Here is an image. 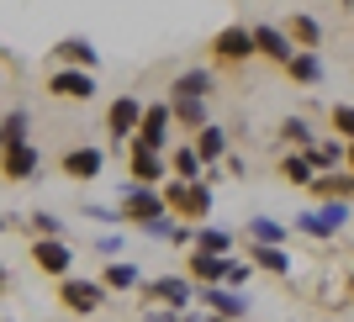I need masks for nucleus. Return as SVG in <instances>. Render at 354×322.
<instances>
[{
	"label": "nucleus",
	"instance_id": "1",
	"mask_svg": "<svg viewBox=\"0 0 354 322\" xmlns=\"http://www.w3.org/2000/svg\"><path fill=\"white\" fill-rule=\"evenodd\" d=\"M164 211L175 222H185V227H201V222L212 217V180H164Z\"/></svg>",
	"mask_w": 354,
	"mask_h": 322
},
{
	"label": "nucleus",
	"instance_id": "2",
	"mask_svg": "<svg viewBox=\"0 0 354 322\" xmlns=\"http://www.w3.org/2000/svg\"><path fill=\"white\" fill-rule=\"evenodd\" d=\"M291 227L301 238H333V233L349 227V201H317V206H307V211H296Z\"/></svg>",
	"mask_w": 354,
	"mask_h": 322
},
{
	"label": "nucleus",
	"instance_id": "3",
	"mask_svg": "<svg viewBox=\"0 0 354 322\" xmlns=\"http://www.w3.org/2000/svg\"><path fill=\"white\" fill-rule=\"evenodd\" d=\"M117 211H122V222H153V217H164V191H153V185H138V180H127L117 191Z\"/></svg>",
	"mask_w": 354,
	"mask_h": 322
},
{
	"label": "nucleus",
	"instance_id": "4",
	"mask_svg": "<svg viewBox=\"0 0 354 322\" xmlns=\"http://www.w3.org/2000/svg\"><path fill=\"white\" fill-rule=\"evenodd\" d=\"M143 296L153 301V307L191 312L196 307V280L191 275H153V280H143Z\"/></svg>",
	"mask_w": 354,
	"mask_h": 322
},
{
	"label": "nucleus",
	"instance_id": "5",
	"mask_svg": "<svg viewBox=\"0 0 354 322\" xmlns=\"http://www.w3.org/2000/svg\"><path fill=\"white\" fill-rule=\"evenodd\" d=\"M59 307L74 312V317H90V312L106 307V285L85 280V275H69V280H59Z\"/></svg>",
	"mask_w": 354,
	"mask_h": 322
},
{
	"label": "nucleus",
	"instance_id": "6",
	"mask_svg": "<svg viewBox=\"0 0 354 322\" xmlns=\"http://www.w3.org/2000/svg\"><path fill=\"white\" fill-rule=\"evenodd\" d=\"M143 111H148V101H138V95H117V101L106 106V127H111V143H133L138 138V127H143Z\"/></svg>",
	"mask_w": 354,
	"mask_h": 322
},
{
	"label": "nucleus",
	"instance_id": "7",
	"mask_svg": "<svg viewBox=\"0 0 354 322\" xmlns=\"http://www.w3.org/2000/svg\"><path fill=\"white\" fill-rule=\"evenodd\" d=\"M196 307H207L212 317H222V322H249V296L243 291H227V285H201L196 291Z\"/></svg>",
	"mask_w": 354,
	"mask_h": 322
},
{
	"label": "nucleus",
	"instance_id": "8",
	"mask_svg": "<svg viewBox=\"0 0 354 322\" xmlns=\"http://www.w3.org/2000/svg\"><path fill=\"white\" fill-rule=\"evenodd\" d=\"M169 127H175L169 101H153V106L143 111V127H138L133 143H138V148H153V153H169Z\"/></svg>",
	"mask_w": 354,
	"mask_h": 322
},
{
	"label": "nucleus",
	"instance_id": "9",
	"mask_svg": "<svg viewBox=\"0 0 354 322\" xmlns=\"http://www.w3.org/2000/svg\"><path fill=\"white\" fill-rule=\"evenodd\" d=\"M32 264L53 280H69L74 275V249L64 238H32Z\"/></svg>",
	"mask_w": 354,
	"mask_h": 322
},
{
	"label": "nucleus",
	"instance_id": "10",
	"mask_svg": "<svg viewBox=\"0 0 354 322\" xmlns=\"http://www.w3.org/2000/svg\"><path fill=\"white\" fill-rule=\"evenodd\" d=\"M127 169H133L138 185H153V191H164V175H169V153H153V148L127 143Z\"/></svg>",
	"mask_w": 354,
	"mask_h": 322
},
{
	"label": "nucleus",
	"instance_id": "11",
	"mask_svg": "<svg viewBox=\"0 0 354 322\" xmlns=\"http://www.w3.org/2000/svg\"><path fill=\"white\" fill-rule=\"evenodd\" d=\"M212 53H217L222 64H243V59H254V53H259V48H254V27H243V21L222 27L217 37H212Z\"/></svg>",
	"mask_w": 354,
	"mask_h": 322
},
{
	"label": "nucleus",
	"instance_id": "12",
	"mask_svg": "<svg viewBox=\"0 0 354 322\" xmlns=\"http://www.w3.org/2000/svg\"><path fill=\"white\" fill-rule=\"evenodd\" d=\"M212 90H217V74L201 64V69H185L169 79V90H164V101H212Z\"/></svg>",
	"mask_w": 354,
	"mask_h": 322
},
{
	"label": "nucleus",
	"instance_id": "13",
	"mask_svg": "<svg viewBox=\"0 0 354 322\" xmlns=\"http://www.w3.org/2000/svg\"><path fill=\"white\" fill-rule=\"evenodd\" d=\"M48 95L85 106L90 95H95V74H90V69H53V74H48Z\"/></svg>",
	"mask_w": 354,
	"mask_h": 322
},
{
	"label": "nucleus",
	"instance_id": "14",
	"mask_svg": "<svg viewBox=\"0 0 354 322\" xmlns=\"http://www.w3.org/2000/svg\"><path fill=\"white\" fill-rule=\"evenodd\" d=\"M0 175L16 180V185H21V180H37V175H43V148H37V143L6 148V153H0Z\"/></svg>",
	"mask_w": 354,
	"mask_h": 322
},
{
	"label": "nucleus",
	"instance_id": "15",
	"mask_svg": "<svg viewBox=\"0 0 354 322\" xmlns=\"http://www.w3.org/2000/svg\"><path fill=\"white\" fill-rule=\"evenodd\" d=\"M59 169H64L69 180H80V185H85V180H95V175L106 169V153H101V148H90V143H74V148H64Z\"/></svg>",
	"mask_w": 354,
	"mask_h": 322
},
{
	"label": "nucleus",
	"instance_id": "16",
	"mask_svg": "<svg viewBox=\"0 0 354 322\" xmlns=\"http://www.w3.org/2000/svg\"><path fill=\"white\" fill-rule=\"evenodd\" d=\"M254 48H259L265 59H275L281 69L296 59V43L286 37V27H275V21H254Z\"/></svg>",
	"mask_w": 354,
	"mask_h": 322
},
{
	"label": "nucleus",
	"instance_id": "17",
	"mask_svg": "<svg viewBox=\"0 0 354 322\" xmlns=\"http://www.w3.org/2000/svg\"><path fill=\"white\" fill-rule=\"evenodd\" d=\"M227 269H233V259H217V254H201V249H191V259H185V275L196 280V291L201 285H227Z\"/></svg>",
	"mask_w": 354,
	"mask_h": 322
},
{
	"label": "nucleus",
	"instance_id": "18",
	"mask_svg": "<svg viewBox=\"0 0 354 322\" xmlns=\"http://www.w3.org/2000/svg\"><path fill=\"white\" fill-rule=\"evenodd\" d=\"M191 148L201 153V164H207V169L227 164V153H233V148H227V127H217V122H207L201 132H191Z\"/></svg>",
	"mask_w": 354,
	"mask_h": 322
},
{
	"label": "nucleus",
	"instance_id": "19",
	"mask_svg": "<svg viewBox=\"0 0 354 322\" xmlns=\"http://www.w3.org/2000/svg\"><path fill=\"white\" fill-rule=\"evenodd\" d=\"M286 74H291L296 85H307V90H317L328 79V69H323V53H312V48H296V59L286 64Z\"/></svg>",
	"mask_w": 354,
	"mask_h": 322
},
{
	"label": "nucleus",
	"instance_id": "20",
	"mask_svg": "<svg viewBox=\"0 0 354 322\" xmlns=\"http://www.w3.org/2000/svg\"><path fill=\"white\" fill-rule=\"evenodd\" d=\"M243 238L249 243H259V249H286V238H291V227L275 217H249L243 222Z\"/></svg>",
	"mask_w": 354,
	"mask_h": 322
},
{
	"label": "nucleus",
	"instance_id": "21",
	"mask_svg": "<svg viewBox=\"0 0 354 322\" xmlns=\"http://www.w3.org/2000/svg\"><path fill=\"white\" fill-rule=\"evenodd\" d=\"M53 53H59L64 69H90V74H95V64H101V53H95V43H90V37H64Z\"/></svg>",
	"mask_w": 354,
	"mask_h": 322
},
{
	"label": "nucleus",
	"instance_id": "22",
	"mask_svg": "<svg viewBox=\"0 0 354 322\" xmlns=\"http://www.w3.org/2000/svg\"><path fill=\"white\" fill-rule=\"evenodd\" d=\"M101 285H106V291H138V285H143V269H138L133 259H106Z\"/></svg>",
	"mask_w": 354,
	"mask_h": 322
},
{
	"label": "nucleus",
	"instance_id": "23",
	"mask_svg": "<svg viewBox=\"0 0 354 322\" xmlns=\"http://www.w3.org/2000/svg\"><path fill=\"white\" fill-rule=\"evenodd\" d=\"M169 175L175 180H212V169L201 164V153L191 143H180V148H169Z\"/></svg>",
	"mask_w": 354,
	"mask_h": 322
},
{
	"label": "nucleus",
	"instance_id": "24",
	"mask_svg": "<svg viewBox=\"0 0 354 322\" xmlns=\"http://www.w3.org/2000/svg\"><path fill=\"white\" fill-rule=\"evenodd\" d=\"M286 37H291L296 48H323V21L317 16H307V11H291V27H286Z\"/></svg>",
	"mask_w": 354,
	"mask_h": 322
},
{
	"label": "nucleus",
	"instance_id": "25",
	"mask_svg": "<svg viewBox=\"0 0 354 322\" xmlns=\"http://www.w3.org/2000/svg\"><path fill=\"white\" fill-rule=\"evenodd\" d=\"M196 249H201V254H217V259H233V233L217 227V222H201V227H196Z\"/></svg>",
	"mask_w": 354,
	"mask_h": 322
},
{
	"label": "nucleus",
	"instance_id": "26",
	"mask_svg": "<svg viewBox=\"0 0 354 322\" xmlns=\"http://www.w3.org/2000/svg\"><path fill=\"white\" fill-rule=\"evenodd\" d=\"M281 138L291 143V153H312V148H317V132H312L307 117H286L281 122Z\"/></svg>",
	"mask_w": 354,
	"mask_h": 322
},
{
	"label": "nucleus",
	"instance_id": "27",
	"mask_svg": "<svg viewBox=\"0 0 354 322\" xmlns=\"http://www.w3.org/2000/svg\"><path fill=\"white\" fill-rule=\"evenodd\" d=\"M312 159V169H317V175H333V169H339L344 159H349V143H339V138H328V143H317L307 153Z\"/></svg>",
	"mask_w": 354,
	"mask_h": 322
},
{
	"label": "nucleus",
	"instance_id": "28",
	"mask_svg": "<svg viewBox=\"0 0 354 322\" xmlns=\"http://www.w3.org/2000/svg\"><path fill=\"white\" fill-rule=\"evenodd\" d=\"M249 264L254 269H270V275H291V254L286 249H259V243H249Z\"/></svg>",
	"mask_w": 354,
	"mask_h": 322
},
{
	"label": "nucleus",
	"instance_id": "29",
	"mask_svg": "<svg viewBox=\"0 0 354 322\" xmlns=\"http://www.w3.org/2000/svg\"><path fill=\"white\" fill-rule=\"evenodd\" d=\"M281 180H286V185H312L317 169H312L307 153H286V159H281Z\"/></svg>",
	"mask_w": 354,
	"mask_h": 322
},
{
	"label": "nucleus",
	"instance_id": "30",
	"mask_svg": "<svg viewBox=\"0 0 354 322\" xmlns=\"http://www.w3.org/2000/svg\"><path fill=\"white\" fill-rule=\"evenodd\" d=\"M27 143V111H6L0 117V153L6 148H21Z\"/></svg>",
	"mask_w": 354,
	"mask_h": 322
},
{
	"label": "nucleus",
	"instance_id": "31",
	"mask_svg": "<svg viewBox=\"0 0 354 322\" xmlns=\"http://www.w3.org/2000/svg\"><path fill=\"white\" fill-rule=\"evenodd\" d=\"M169 111H175L180 127H191V132L207 127V101H169Z\"/></svg>",
	"mask_w": 354,
	"mask_h": 322
},
{
	"label": "nucleus",
	"instance_id": "32",
	"mask_svg": "<svg viewBox=\"0 0 354 322\" xmlns=\"http://www.w3.org/2000/svg\"><path fill=\"white\" fill-rule=\"evenodd\" d=\"M180 227H185V222H175V217H169V211H164V217L143 222L138 233H143V238H153V243H175V238H180Z\"/></svg>",
	"mask_w": 354,
	"mask_h": 322
},
{
	"label": "nucleus",
	"instance_id": "33",
	"mask_svg": "<svg viewBox=\"0 0 354 322\" xmlns=\"http://www.w3.org/2000/svg\"><path fill=\"white\" fill-rule=\"evenodd\" d=\"M328 127L339 132V143H354V106H349V101H333V111H328Z\"/></svg>",
	"mask_w": 354,
	"mask_h": 322
},
{
	"label": "nucleus",
	"instance_id": "34",
	"mask_svg": "<svg viewBox=\"0 0 354 322\" xmlns=\"http://www.w3.org/2000/svg\"><path fill=\"white\" fill-rule=\"evenodd\" d=\"M32 238H64V217H53V211H32Z\"/></svg>",
	"mask_w": 354,
	"mask_h": 322
},
{
	"label": "nucleus",
	"instance_id": "35",
	"mask_svg": "<svg viewBox=\"0 0 354 322\" xmlns=\"http://www.w3.org/2000/svg\"><path fill=\"white\" fill-rule=\"evenodd\" d=\"M80 217L101 222V227H127V222H122V211H117V206H95V201H90V206H80Z\"/></svg>",
	"mask_w": 354,
	"mask_h": 322
},
{
	"label": "nucleus",
	"instance_id": "36",
	"mask_svg": "<svg viewBox=\"0 0 354 322\" xmlns=\"http://www.w3.org/2000/svg\"><path fill=\"white\" fill-rule=\"evenodd\" d=\"M249 280H254V264L249 259H233V269H227V291H243Z\"/></svg>",
	"mask_w": 354,
	"mask_h": 322
},
{
	"label": "nucleus",
	"instance_id": "37",
	"mask_svg": "<svg viewBox=\"0 0 354 322\" xmlns=\"http://www.w3.org/2000/svg\"><path fill=\"white\" fill-rule=\"evenodd\" d=\"M122 243H127V233H111V227L95 238V249H101V254H122Z\"/></svg>",
	"mask_w": 354,
	"mask_h": 322
},
{
	"label": "nucleus",
	"instance_id": "38",
	"mask_svg": "<svg viewBox=\"0 0 354 322\" xmlns=\"http://www.w3.org/2000/svg\"><path fill=\"white\" fill-rule=\"evenodd\" d=\"M143 322H180V312H169V307H148Z\"/></svg>",
	"mask_w": 354,
	"mask_h": 322
},
{
	"label": "nucleus",
	"instance_id": "39",
	"mask_svg": "<svg viewBox=\"0 0 354 322\" xmlns=\"http://www.w3.org/2000/svg\"><path fill=\"white\" fill-rule=\"evenodd\" d=\"M227 175H233V180H243V175H249V159H238V153H227Z\"/></svg>",
	"mask_w": 354,
	"mask_h": 322
},
{
	"label": "nucleus",
	"instance_id": "40",
	"mask_svg": "<svg viewBox=\"0 0 354 322\" xmlns=\"http://www.w3.org/2000/svg\"><path fill=\"white\" fill-rule=\"evenodd\" d=\"M344 164H349V175H354V143H349V159H344Z\"/></svg>",
	"mask_w": 354,
	"mask_h": 322
},
{
	"label": "nucleus",
	"instance_id": "41",
	"mask_svg": "<svg viewBox=\"0 0 354 322\" xmlns=\"http://www.w3.org/2000/svg\"><path fill=\"white\" fill-rule=\"evenodd\" d=\"M6 227H11V222H6V217H0V233H6Z\"/></svg>",
	"mask_w": 354,
	"mask_h": 322
},
{
	"label": "nucleus",
	"instance_id": "42",
	"mask_svg": "<svg viewBox=\"0 0 354 322\" xmlns=\"http://www.w3.org/2000/svg\"><path fill=\"white\" fill-rule=\"evenodd\" d=\"M344 6H354V0H344Z\"/></svg>",
	"mask_w": 354,
	"mask_h": 322
}]
</instances>
